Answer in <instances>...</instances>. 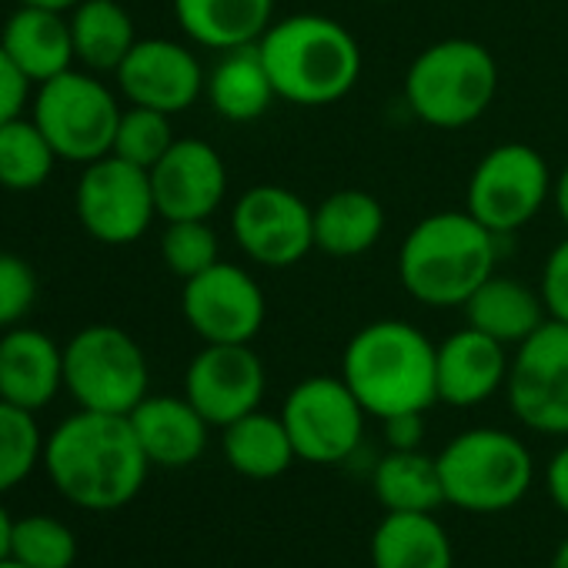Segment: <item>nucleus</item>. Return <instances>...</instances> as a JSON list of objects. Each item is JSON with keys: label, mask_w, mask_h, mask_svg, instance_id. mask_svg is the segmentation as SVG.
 I'll list each match as a JSON object with an SVG mask.
<instances>
[{"label": "nucleus", "mask_w": 568, "mask_h": 568, "mask_svg": "<svg viewBox=\"0 0 568 568\" xmlns=\"http://www.w3.org/2000/svg\"><path fill=\"white\" fill-rule=\"evenodd\" d=\"M432 338L398 318L358 328L342 355V378L375 418L428 412L438 402Z\"/></svg>", "instance_id": "nucleus-4"}, {"label": "nucleus", "mask_w": 568, "mask_h": 568, "mask_svg": "<svg viewBox=\"0 0 568 568\" xmlns=\"http://www.w3.org/2000/svg\"><path fill=\"white\" fill-rule=\"evenodd\" d=\"M372 485L388 511H435L438 505H445L438 462L422 455L418 448L412 452L392 448L378 462Z\"/></svg>", "instance_id": "nucleus-29"}, {"label": "nucleus", "mask_w": 568, "mask_h": 568, "mask_svg": "<svg viewBox=\"0 0 568 568\" xmlns=\"http://www.w3.org/2000/svg\"><path fill=\"white\" fill-rule=\"evenodd\" d=\"M545 485H548L551 501L568 515V445L558 448L555 458L548 462V468H545Z\"/></svg>", "instance_id": "nucleus-39"}, {"label": "nucleus", "mask_w": 568, "mask_h": 568, "mask_svg": "<svg viewBox=\"0 0 568 568\" xmlns=\"http://www.w3.org/2000/svg\"><path fill=\"white\" fill-rule=\"evenodd\" d=\"M181 315L204 345H251L267 318V302L251 271L217 261L184 281Z\"/></svg>", "instance_id": "nucleus-13"}, {"label": "nucleus", "mask_w": 568, "mask_h": 568, "mask_svg": "<svg viewBox=\"0 0 568 568\" xmlns=\"http://www.w3.org/2000/svg\"><path fill=\"white\" fill-rule=\"evenodd\" d=\"M11 558L28 568H71L78 558V538L61 518L24 515L11 531Z\"/></svg>", "instance_id": "nucleus-32"}, {"label": "nucleus", "mask_w": 568, "mask_h": 568, "mask_svg": "<svg viewBox=\"0 0 568 568\" xmlns=\"http://www.w3.org/2000/svg\"><path fill=\"white\" fill-rule=\"evenodd\" d=\"M221 448H224L227 465L237 475L254 478V481L284 475L298 458L281 415H264V412H251V415L231 422L224 428Z\"/></svg>", "instance_id": "nucleus-27"}, {"label": "nucleus", "mask_w": 568, "mask_h": 568, "mask_svg": "<svg viewBox=\"0 0 568 568\" xmlns=\"http://www.w3.org/2000/svg\"><path fill=\"white\" fill-rule=\"evenodd\" d=\"M551 204H555L561 224L568 227V164L561 168V174H558L555 184H551Z\"/></svg>", "instance_id": "nucleus-40"}, {"label": "nucleus", "mask_w": 568, "mask_h": 568, "mask_svg": "<svg viewBox=\"0 0 568 568\" xmlns=\"http://www.w3.org/2000/svg\"><path fill=\"white\" fill-rule=\"evenodd\" d=\"M498 91V64L491 51L468 38L428 44L405 74V101L412 114L438 131H458L481 121Z\"/></svg>", "instance_id": "nucleus-5"}, {"label": "nucleus", "mask_w": 568, "mask_h": 568, "mask_svg": "<svg viewBox=\"0 0 568 568\" xmlns=\"http://www.w3.org/2000/svg\"><path fill=\"white\" fill-rule=\"evenodd\" d=\"M74 207L84 231L101 244H134L158 217L151 171L128 164L118 154L84 164L74 191Z\"/></svg>", "instance_id": "nucleus-11"}, {"label": "nucleus", "mask_w": 568, "mask_h": 568, "mask_svg": "<svg viewBox=\"0 0 568 568\" xmlns=\"http://www.w3.org/2000/svg\"><path fill=\"white\" fill-rule=\"evenodd\" d=\"M508 405L541 435H568V325L548 318L511 355Z\"/></svg>", "instance_id": "nucleus-14"}, {"label": "nucleus", "mask_w": 568, "mask_h": 568, "mask_svg": "<svg viewBox=\"0 0 568 568\" xmlns=\"http://www.w3.org/2000/svg\"><path fill=\"white\" fill-rule=\"evenodd\" d=\"M174 141L178 138H174V128H171V114L131 104L128 111H121L111 154L124 158L128 164H138V168L151 171L171 151Z\"/></svg>", "instance_id": "nucleus-33"}, {"label": "nucleus", "mask_w": 568, "mask_h": 568, "mask_svg": "<svg viewBox=\"0 0 568 568\" xmlns=\"http://www.w3.org/2000/svg\"><path fill=\"white\" fill-rule=\"evenodd\" d=\"M508 348L485 332L465 325L435 348L438 402L455 408L481 405L508 382Z\"/></svg>", "instance_id": "nucleus-18"}, {"label": "nucleus", "mask_w": 568, "mask_h": 568, "mask_svg": "<svg viewBox=\"0 0 568 568\" xmlns=\"http://www.w3.org/2000/svg\"><path fill=\"white\" fill-rule=\"evenodd\" d=\"M148 358L118 325H88L64 348V388L88 412L131 415L148 398Z\"/></svg>", "instance_id": "nucleus-7"}, {"label": "nucleus", "mask_w": 568, "mask_h": 568, "mask_svg": "<svg viewBox=\"0 0 568 568\" xmlns=\"http://www.w3.org/2000/svg\"><path fill=\"white\" fill-rule=\"evenodd\" d=\"M44 458V438L34 412L0 398V491L18 488Z\"/></svg>", "instance_id": "nucleus-31"}, {"label": "nucleus", "mask_w": 568, "mask_h": 568, "mask_svg": "<svg viewBox=\"0 0 568 568\" xmlns=\"http://www.w3.org/2000/svg\"><path fill=\"white\" fill-rule=\"evenodd\" d=\"M28 94H31V81L18 71V64L8 58V51L0 48V124L11 118H21Z\"/></svg>", "instance_id": "nucleus-37"}, {"label": "nucleus", "mask_w": 568, "mask_h": 568, "mask_svg": "<svg viewBox=\"0 0 568 568\" xmlns=\"http://www.w3.org/2000/svg\"><path fill=\"white\" fill-rule=\"evenodd\" d=\"M178 28L207 51L257 44L274 24V0H174Z\"/></svg>", "instance_id": "nucleus-22"}, {"label": "nucleus", "mask_w": 568, "mask_h": 568, "mask_svg": "<svg viewBox=\"0 0 568 568\" xmlns=\"http://www.w3.org/2000/svg\"><path fill=\"white\" fill-rule=\"evenodd\" d=\"M161 257L174 277L187 281L221 261L217 234L207 221H168L161 237Z\"/></svg>", "instance_id": "nucleus-34"}, {"label": "nucleus", "mask_w": 568, "mask_h": 568, "mask_svg": "<svg viewBox=\"0 0 568 568\" xmlns=\"http://www.w3.org/2000/svg\"><path fill=\"white\" fill-rule=\"evenodd\" d=\"M74 58L98 74H114L138 44L131 14L118 0H81L71 11Z\"/></svg>", "instance_id": "nucleus-28"}, {"label": "nucleus", "mask_w": 568, "mask_h": 568, "mask_svg": "<svg viewBox=\"0 0 568 568\" xmlns=\"http://www.w3.org/2000/svg\"><path fill=\"white\" fill-rule=\"evenodd\" d=\"M375 568H452V538L432 511H388L372 538Z\"/></svg>", "instance_id": "nucleus-26"}, {"label": "nucleus", "mask_w": 568, "mask_h": 568, "mask_svg": "<svg viewBox=\"0 0 568 568\" xmlns=\"http://www.w3.org/2000/svg\"><path fill=\"white\" fill-rule=\"evenodd\" d=\"M551 184L555 178L541 151L521 141L498 144L475 164L465 191V211L498 237L515 234L551 201Z\"/></svg>", "instance_id": "nucleus-9"}, {"label": "nucleus", "mask_w": 568, "mask_h": 568, "mask_svg": "<svg viewBox=\"0 0 568 568\" xmlns=\"http://www.w3.org/2000/svg\"><path fill=\"white\" fill-rule=\"evenodd\" d=\"M64 388V348L38 328H8L0 338V398L41 412Z\"/></svg>", "instance_id": "nucleus-19"}, {"label": "nucleus", "mask_w": 568, "mask_h": 568, "mask_svg": "<svg viewBox=\"0 0 568 568\" xmlns=\"http://www.w3.org/2000/svg\"><path fill=\"white\" fill-rule=\"evenodd\" d=\"M465 318L471 328L485 332L488 338L501 342L505 348L508 345L518 348L548 322V312H545L541 295L535 288H528L525 281L491 274L465 302Z\"/></svg>", "instance_id": "nucleus-23"}, {"label": "nucleus", "mask_w": 568, "mask_h": 568, "mask_svg": "<svg viewBox=\"0 0 568 568\" xmlns=\"http://www.w3.org/2000/svg\"><path fill=\"white\" fill-rule=\"evenodd\" d=\"M18 4H28V8H48V11H74L81 0H18Z\"/></svg>", "instance_id": "nucleus-42"}, {"label": "nucleus", "mask_w": 568, "mask_h": 568, "mask_svg": "<svg viewBox=\"0 0 568 568\" xmlns=\"http://www.w3.org/2000/svg\"><path fill=\"white\" fill-rule=\"evenodd\" d=\"M234 244L261 267H292L315 251V207L292 187L254 184L231 211Z\"/></svg>", "instance_id": "nucleus-12"}, {"label": "nucleus", "mask_w": 568, "mask_h": 568, "mask_svg": "<svg viewBox=\"0 0 568 568\" xmlns=\"http://www.w3.org/2000/svg\"><path fill=\"white\" fill-rule=\"evenodd\" d=\"M378 4H388V0H378Z\"/></svg>", "instance_id": "nucleus-45"}, {"label": "nucleus", "mask_w": 568, "mask_h": 568, "mask_svg": "<svg viewBox=\"0 0 568 568\" xmlns=\"http://www.w3.org/2000/svg\"><path fill=\"white\" fill-rule=\"evenodd\" d=\"M435 462L445 501L475 515L518 505L535 475L528 448L501 428L462 432L435 455Z\"/></svg>", "instance_id": "nucleus-6"}, {"label": "nucleus", "mask_w": 568, "mask_h": 568, "mask_svg": "<svg viewBox=\"0 0 568 568\" xmlns=\"http://www.w3.org/2000/svg\"><path fill=\"white\" fill-rule=\"evenodd\" d=\"M11 531H14V518L8 515L4 505H0V561L11 555Z\"/></svg>", "instance_id": "nucleus-41"}, {"label": "nucleus", "mask_w": 568, "mask_h": 568, "mask_svg": "<svg viewBox=\"0 0 568 568\" xmlns=\"http://www.w3.org/2000/svg\"><path fill=\"white\" fill-rule=\"evenodd\" d=\"M184 398L207 425L227 428L257 412L264 398V365L251 345H204L187 365Z\"/></svg>", "instance_id": "nucleus-15"}, {"label": "nucleus", "mask_w": 568, "mask_h": 568, "mask_svg": "<svg viewBox=\"0 0 568 568\" xmlns=\"http://www.w3.org/2000/svg\"><path fill=\"white\" fill-rule=\"evenodd\" d=\"M128 418L151 465L184 468L197 462L207 448L211 425L187 398L148 395Z\"/></svg>", "instance_id": "nucleus-20"}, {"label": "nucleus", "mask_w": 568, "mask_h": 568, "mask_svg": "<svg viewBox=\"0 0 568 568\" xmlns=\"http://www.w3.org/2000/svg\"><path fill=\"white\" fill-rule=\"evenodd\" d=\"M38 298L34 267L18 254H0V328H14Z\"/></svg>", "instance_id": "nucleus-35"}, {"label": "nucleus", "mask_w": 568, "mask_h": 568, "mask_svg": "<svg viewBox=\"0 0 568 568\" xmlns=\"http://www.w3.org/2000/svg\"><path fill=\"white\" fill-rule=\"evenodd\" d=\"M31 118L51 141L58 158L91 164L111 154L121 104L111 88L101 84L94 74L71 68L61 78L41 84Z\"/></svg>", "instance_id": "nucleus-8"}, {"label": "nucleus", "mask_w": 568, "mask_h": 568, "mask_svg": "<svg viewBox=\"0 0 568 568\" xmlns=\"http://www.w3.org/2000/svg\"><path fill=\"white\" fill-rule=\"evenodd\" d=\"M0 568H28V565H21L18 558H11V555H8L4 561H0Z\"/></svg>", "instance_id": "nucleus-44"}, {"label": "nucleus", "mask_w": 568, "mask_h": 568, "mask_svg": "<svg viewBox=\"0 0 568 568\" xmlns=\"http://www.w3.org/2000/svg\"><path fill=\"white\" fill-rule=\"evenodd\" d=\"M44 468L71 505L114 511L138 498L151 462L128 415L81 408L48 435Z\"/></svg>", "instance_id": "nucleus-1"}, {"label": "nucleus", "mask_w": 568, "mask_h": 568, "mask_svg": "<svg viewBox=\"0 0 568 568\" xmlns=\"http://www.w3.org/2000/svg\"><path fill=\"white\" fill-rule=\"evenodd\" d=\"M54 161L58 151L34 124V118H11L0 124V187L34 191L51 178Z\"/></svg>", "instance_id": "nucleus-30"}, {"label": "nucleus", "mask_w": 568, "mask_h": 568, "mask_svg": "<svg viewBox=\"0 0 568 568\" xmlns=\"http://www.w3.org/2000/svg\"><path fill=\"white\" fill-rule=\"evenodd\" d=\"M365 408L345 378L312 375L298 382L281 408L295 455L312 465H338L352 458L365 435Z\"/></svg>", "instance_id": "nucleus-10"}, {"label": "nucleus", "mask_w": 568, "mask_h": 568, "mask_svg": "<svg viewBox=\"0 0 568 568\" xmlns=\"http://www.w3.org/2000/svg\"><path fill=\"white\" fill-rule=\"evenodd\" d=\"M274 94L298 108H325L348 98L362 78L355 34L325 14H292L274 21L257 41Z\"/></svg>", "instance_id": "nucleus-3"}, {"label": "nucleus", "mask_w": 568, "mask_h": 568, "mask_svg": "<svg viewBox=\"0 0 568 568\" xmlns=\"http://www.w3.org/2000/svg\"><path fill=\"white\" fill-rule=\"evenodd\" d=\"M422 415H425V412H405V415L385 418V438H388V445L398 448V452L418 448L422 438H425V422H422Z\"/></svg>", "instance_id": "nucleus-38"}, {"label": "nucleus", "mask_w": 568, "mask_h": 568, "mask_svg": "<svg viewBox=\"0 0 568 568\" xmlns=\"http://www.w3.org/2000/svg\"><path fill=\"white\" fill-rule=\"evenodd\" d=\"M385 234V207L362 187L332 191L315 207V247L332 257L368 254Z\"/></svg>", "instance_id": "nucleus-25"}, {"label": "nucleus", "mask_w": 568, "mask_h": 568, "mask_svg": "<svg viewBox=\"0 0 568 568\" xmlns=\"http://www.w3.org/2000/svg\"><path fill=\"white\" fill-rule=\"evenodd\" d=\"M548 318L565 322L568 325V237H561L541 267V288H538Z\"/></svg>", "instance_id": "nucleus-36"}, {"label": "nucleus", "mask_w": 568, "mask_h": 568, "mask_svg": "<svg viewBox=\"0 0 568 568\" xmlns=\"http://www.w3.org/2000/svg\"><path fill=\"white\" fill-rule=\"evenodd\" d=\"M121 94L151 111L181 114L204 94V68L201 61L178 41L148 38L131 48L124 64L114 71Z\"/></svg>", "instance_id": "nucleus-17"}, {"label": "nucleus", "mask_w": 568, "mask_h": 568, "mask_svg": "<svg viewBox=\"0 0 568 568\" xmlns=\"http://www.w3.org/2000/svg\"><path fill=\"white\" fill-rule=\"evenodd\" d=\"M551 568H568V538L558 545V551H555V558H551Z\"/></svg>", "instance_id": "nucleus-43"}, {"label": "nucleus", "mask_w": 568, "mask_h": 568, "mask_svg": "<svg viewBox=\"0 0 568 568\" xmlns=\"http://www.w3.org/2000/svg\"><path fill=\"white\" fill-rule=\"evenodd\" d=\"M498 234L468 211H435L422 217L402 251V288L425 308H465V302L495 274Z\"/></svg>", "instance_id": "nucleus-2"}, {"label": "nucleus", "mask_w": 568, "mask_h": 568, "mask_svg": "<svg viewBox=\"0 0 568 568\" xmlns=\"http://www.w3.org/2000/svg\"><path fill=\"white\" fill-rule=\"evenodd\" d=\"M158 217L207 221L227 194V168L217 148L201 138H178L151 168Z\"/></svg>", "instance_id": "nucleus-16"}, {"label": "nucleus", "mask_w": 568, "mask_h": 568, "mask_svg": "<svg viewBox=\"0 0 568 568\" xmlns=\"http://www.w3.org/2000/svg\"><path fill=\"white\" fill-rule=\"evenodd\" d=\"M204 94L211 108L231 124H247L264 118L277 98L257 44L224 51L204 81Z\"/></svg>", "instance_id": "nucleus-24"}, {"label": "nucleus", "mask_w": 568, "mask_h": 568, "mask_svg": "<svg viewBox=\"0 0 568 568\" xmlns=\"http://www.w3.org/2000/svg\"><path fill=\"white\" fill-rule=\"evenodd\" d=\"M0 48L18 64V71L31 84H48L71 71L74 58V38H71V21H64L61 11L48 8H28L21 4L4 31H0Z\"/></svg>", "instance_id": "nucleus-21"}]
</instances>
